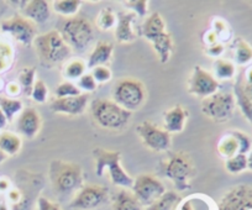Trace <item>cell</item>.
<instances>
[{
    "label": "cell",
    "instance_id": "cell-1",
    "mask_svg": "<svg viewBox=\"0 0 252 210\" xmlns=\"http://www.w3.org/2000/svg\"><path fill=\"white\" fill-rule=\"evenodd\" d=\"M38 61L45 68H52L66 61L71 55V47L58 31H48L36 36L33 40Z\"/></svg>",
    "mask_w": 252,
    "mask_h": 210
},
{
    "label": "cell",
    "instance_id": "cell-2",
    "mask_svg": "<svg viewBox=\"0 0 252 210\" xmlns=\"http://www.w3.org/2000/svg\"><path fill=\"white\" fill-rule=\"evenodd\" d=\"M162 172L178 192H183L190 188V180L195 175L194 162L187 152H169L162 163Z\"/></svg>",
    "mask_w": 252,
    "mask_h": 210
},
{
    "label": "cell",
    "instance_id": "cell-3",
    "mask_svg": "<svg viewBox=\"0 0 252 210\" xmlns=\"http://www.w3.org/2000/svg\"><path fill=\"white\" fill-rule=\"evenodd\" d=\"M93 157L95 160L96 176L101 177L104 173L108 172L113 184L123 188L132 187L134 180L124 171L120 162V152L110 151V150L103 149V147H96L93 150Z\"/></svg>",
    "mask_w": 252,
    "mask_h": 210
},
{
    "label": "cell",
    "instance_id": "cell-4",
    "mask_svg": "<svg viewBox=\"0 0 252 210\" xmlns=\"http://www.w3.org/2000/svg\"><path fill=\"white\" fill-rule=\"evenodd\" d=\"M48 176L53 189L61 194L78 190L83 185V171L81 166L73 162L62 160L52 161Z\"/></svg>",
    "mask_w": 252,
    "mask_h": 210
},
{
    "label": "cell",
    "instance_id": "cell-5",
    "mask_svg": "<svg viewBox=\"0 0 252 210\" xmlns=\"http://www.w3.org/2000/svg\"><path fill=\"white\" fill-rule=\"evenodd\" d=\"M91 113L99 126L108 130H121L127 126L131 119V112L109 99H95L91 103Z\"/></svg>",
    "mask_w": 252,
    "mask_h": 210
},
{
    "label": "cell",
    "instance_id": "cell-6",
    "mask_svg": "<svg viewBox=\"0 0 252 210\" xmlns=\"http://www.w3.org/2000/svg\"><path fill=\"white\" fill-rule=\"evenodd\" d=\"M146 99L144 84L134 78H123L113 88V101L127 112L140 109Z\"/></svg>",
    "mask_w": 252,
    "mask_h": 210
},
{
    "label": "cell",
    "instance_id": "cell-7",
    "mask_svg": "<svg viewBox=\"0 0 252 210\" xmlns=\"http://www.w3.org/2000/svg\"><path fill=\"white\" fill-rule=\"evenodd\" d=\"M60 33L67 45L77 51L86 50L94 38L93 25L91 21L81 16L67 19L61 28Z\"/></svg>",
    "mask_w": 252,
    "mask_h": 210
},
{
    "label": "cell",
    "instance_id": "cell-8",
    "mask_svg": "<svg viewBox=\"0 0 252 210\" xmlns=\"http://www.w3.org/2000/svg\"><path fill=\"white\" fill-rule=\"evenodd\" d=\"M235 98L230 93L217 91L202 101V113L215 121H226L232 117Z\"/></svg>",
    "mask_w": 252,
    "mask_h": 210
},
{
    "label": "cell",
    "instance_id": "cell-9",
    "mask_svg": "<svg viewBox=\"0 0 252 210\" xmlns=\"http://www.w3.org/2000/svg\"><path fill=\"white\" fill-rule=\"evenodd\" d=\"M132 194L136 197L140 204L149 207L166 193L163 183L151 175H141L134 180Z\"/></svg>",
    "mask_w": 252,
    "mask_h": 210
},
{
    "label": "cell",
    "instance_id": "cell-10",
    "mask_svg": "<svg viewBox=\"0 0 252 210\" xmlns=\"http://www.w3.org/2000/svg\"><path fill=\"white\" fill-rule=\"evenodd\" d=\"M142 144L156 152H166L171 147V135L164 129H161L151 121H142L136 127Z\"/></svg>",
    "mask_w": 252,
    "mask_h": 210
},
{
    "label": "cell",
    "instance_id": "cell-11",
    "mask_svg": "<svg viewBox=\"0 0 252 210\" xmlns=\"http://www.w3.org/2000/svg\"><path fill=\"white\" fill-rule=\"evenodd\" d=\"M0 29L3 32L10 35L11 37L15 38L18 42H20L24 46L32 45L33 40L37 36L33 23H31L30 20L21 15H14L13 18L1 21Z\"/></svg>",
    "mask_w": 252,
    "mask_h": 210
},
{
    "label": "cell",
    "instance_id": "cell-12",
    "mask_svg": "<svg viewBox=\"0 0 252 210\" xmlns=\"http://www.w3.org/2000/svg\"><path fill=\"white\" fill-rule=\"evenodd\" d=\"M109 190L103 185L89 184L81 188L73 200L71 202V208L78 210H91L100 207L108 200Z\"/></svg>",
    "mask_w": 252,
    "mask_h": 210
},
{
    "label": "cell",
    "instance_id": "cell-13",
    "mask_svg": "<svg viewBox=\"0 0 252 210\" xmlns=\"http://www.w3.org/2000/svg\"><path fill=\"white\" fill-rule=\"evenodd\" d=\"M219 89V82L207 69L200 66H195L188 79V91L193 95L208 96L215 94Z\"/></svg>",
    "mask_w": 252,
    "mask_h": 210
},
{
    "label": "cell",
    "instance_id": "cell-14",
    "mask_svg": "<svg viewBox=\"0 0 252 210\" xmlns=\"http://www.w3.org/2000/svg\"><path fill=\"white\" fill-rule=\"evenodd\" d=\"M217 210H252V185L240 184L227 190Z\"/></svg>",
    "mask_w": 252,
    "mask_h": 210
},
{
    "label": "cell",
    "instance_id": "cell-15",
    "mask_svg": "<svg viewBox=\"0 0 252 210\" xmlns=\"http://www.w3.org/2000/svg\"><path fill=\"white\" fill-rule=\"evenodd\" d=\"M251 147V141L249 137L240 131L226 132L218 142V152L221 157L231 158L237 153H246Z\"/></svg>",
    "mask_w": 252,
    "mask_h": 210
},
{
    "label": "cell",
    "instance_id": "cell-16",
    "mask_svg": "<svg viewBox=\"0 0 252 210\" xmlns=\"http://www.w3.org/2000/svg\"><path fill=\"white\" fill-rule=\"evenodd\" d=\"M89 103V94L82 93L78 96H69V98H56L50 104V108L53 113L66 115H81L87 109Z\"/></svg>",
    "mask_w": 252,
    "mask_h": 210
},
{
    "label": "cell",
    "instance_id": "cell-17",
    "mask_svg": "<svg viewBox=\"0 0 252 210\" xmlns=\"http://www.w3.org/2000/svg\"><path fill=\"white\" fill-rule=\"evenodd\" d=\"M41 125H42V121H41L40 113L33 108H26L19 114L16 129L19 134L25 136L26 139H33L40 132Z\"/></svg>",
    "mask_w": 252,
    "mask_h": 210
},
{
    "label": "cell",
    "instance_id": "cell-18",
    "mask_svg": "<svg viewBox=\"0 0 252 210\" xmlns=\"http://www.w3.org/2000/svg\"><path fill=\"white\" fill-rule=\"evenodd\" d=\"M135 15L131 11H119L116 14L115 38L120 43H131L136 40L137 35L134 31Z\"/></svg>",
    "mask_w": 252,
    "mask_h": 210
},
{
    "label": "cell",
    "instance_id": "cell-19",
    "mask_svg": "<svg viewBox=\"0 0 252 210\" xmlns=\"http://www.w3.org/2000/svg\"><path fill=\"white\" fill-rule=\"evenodd\" d=\"M189 112L182 105H176L163 113V127L169 135L182 132L188 121Z\"/></svg>",
    "mask_w": 252,
    "mask_h": 210
},
{
    "label": "cell",
    "instance_id": "cell-20",
    "mask_svg": "<svg viewBox=\"0 0 252 210\" xmlns=\"http://www.w3.org/2000/svg\"><path fill=\"white\" fill-rule=\"evenodd\" d=\"M146 40L151 42L152 47L158 56L159 62L162 64L167 63L171 59L172 52H173V41H172L171 35L167 31H162V32L149 36Z\"/></svg>",
    "mask_w": 252,
    "mask_h": 210
},
{
    "label": "cell",
    "instance_id": "cell-21",
    "mask_svg": "<svg viewBox=\"0 0 252 210\" xmlns=\"http://www.w3.org/2000/svg\"><path fill=\"white\" fill-rule=\"evenodd\" d=\"M24 18L30 20L31 23L43 24L50 19V4L45 0H31L26 1L23 9Z\"/></svg>",
    "mask_w": 252,
    "mask_h": 210
},
{
    "label": "cell",
    "instance_id": "cell-22",
    "mask_svg": "<svg viewBox=\"0 0 252 210\" xmlns=\"http://www.w3.org/2000/svg\"><path fill=\"white\" fill-rule=\"evenodd\" d=\"M114 45L109 41H99L94 46L87 62V68L93 69L98 66H105L113 57Z\"/></svg>",
    "mask_w": 252,
    "mask_h": 210
},
{
    "label": "cell",
    "instance_id": "cell-23",
    "mask_svg": "<svg viewBox=\"0 0 252 210\" xmlns=\"http://www.w3.org/2000/svg\"><path fill=\"white\" fill-rule=\"evenodd\" d=\"M113 210H142V205L132 193L123 189L114 198Z\"/></svg>",
    "mask_w": 252,
    "mask_h": 210
},
{
    "label": "cell",
    "instance_id": "cell-24",
    "mask_svg": "<svg viewBox=\"0 0 252 210\" xmlns=\"http://www.w3.org/2000/svg\"><path fill=\"white\" fill-rule=\"evenodd\" d=\"M0 150L6 156H15L21 150V139L13 132H1L0 134Z\"/></svg>",
    "mask_w": 252,
    "mask_h": 210
},
{
    "label": "cell",
    "instance_id": "cell-25",
    "mask_svg": "<svg viewBox=\"0 0 252 210\" xmlns=\"http://www.w3.org/2000/svg\"><path fill=\"white\" fill-rule=\"evenodd\" d=\"M15 60V50L9 41L0 38V74L9 71Z\"/></svg>",
    "mask_w": 252,
    "mask_h": 210
},
{
    "label": "cell",
    "instance_id": "cell-26",
    "mask_svg": "<svg viewBox=\"0 0 252 210\" xmlns=\"http://www.w3.org/2000/svg\"><path fill=\"white\" fill-rule=\"evenodd\" d=\"M179 200L181 198H179L178 193L169 190V192L164 193L161 198H158L156 202L149 205L146 210H176Z\"/></svg>",
    "mask_w": 252,
    "mask_h": 210
},
{
    "label": "cell",
    "instance_id": "cell-27",
    "mask_svg": "<svg viewBox=\"0 0 252 210\" xmlns=\"http://www.w3.org/2000/svg\"><path fill=\"white\" fill-rule=\"evenodd\" d=\"M162 31H166V24H164L159 13L151 14L142 25V35H144L145 38L155 35V33L162 32Z\"/></svg>",
    "mask_w": 252,
    "mask_h": 210
},
{
    "label": "cell",
    "instance_id": "cell-28",
    "mask_svg": "<svg viewBox=\"0 0 252 210\" xmlns=\"http://www.w3.org/2000/svg\"><path fill=\"white\" fill-rule=\"evenodd\" d=\"M81 5L79 0H56L52 3V8L56 13L68 18H73L79 11Z\"/></svg>",
    "mask_w": 252,
    "mask_h": 210
},
{
    "label": "cell",
    "instance_id": "cell-29",
    "mask_svg": "<svg viewBox=\"0 0 252 210\" xmlns=\"http://www.w3.org/2000/svg\"><path fill=\"white\" fill-rule=\"evenodd\" d=\"M0 110L4 113L8 121H11L15 118V115L23 112V103L18 99L0 96Z\"/></svg>",
    "mask_w": 252,
    "mask_h": 210
},
{
    "label": "cell",
    "instance_id": "cell-30",
    "mask_svg": "<svg viewBox=\"0 0 252 210\" xmlns=\"http://www.w3.org/2000/svg\"><path fill=\"white\" fill-rule=\"evenodd\" d=\"M235 61L239 64H247L252 61V47L242 38L234 41Z\"/></svg>",
    "mask_w": 252,
    "mask_h": 210
},
{
    "label": "cell",
    "instance_id": "cell-31",
    "mask_svg": "<svg viewBox=\"0 0 252 210\" xmlns=\"http://www.w3.org/2000/svg\"><path fill=\"white\" fill-rule=\"evenodd\" d=\"M235 72H236L235 64L232 62L227 61V60L219 59L214 62L215 78L227 81V79H231L235 76Z\"/></svg>",
    "mask_w": 252,
    "mask_h": 210
},
{
    "label": "cell",
    "instance_id": "cell-32",
    "mask_svg": "<svg viewBox=\"0 0 252 210\" xmlns=\"http://www.w3.org/2000/svg\"><path fill=\"white\" fill-rule=\"evenodd\" d=\"M35 74V67H25V68L21 69L20 73H19V86L21 87V90H23L26 95H31L32 87L36 81Z\"/></svg>",
    "mask_w": 252,
    "mask_h": 210
},
{
    "label": "cell",
    "instance_id": "cell-33",
    "mask_svg": "<svg viewBox=\"0 0 252 210\" xmlns=\"http://www.w3.org/2000/svg\"><path fill=\"white\" fill-rule=\"evenodd\" d=\"M87 64L86 62L82 60L76 59L69 61L68 63L64 66V71H63V76L67 79H79L83 74H86Z\"/></svg>",
    "mask_w": 252,
    "mask_h": 210
},
{
    "label": "cell",
    "instance_id": "cell-34",
    "mask_svg": "<svg viewBox=\"0 0 252 210\" xmlns=\"http://www.w3.org/2000/svg\"><path fill=\"white\" fill-rule=\"evenodd\" d=\"M235 94H236L237 104L240 105V109L244 113L245 117L252 122V101L250 100L249 96L246 95L244 90V87L241 84H237L235 88Z\"/></svg>",
    "mask_w": 252,
    "mask_h": 210
},
{
    "label": "cell",
    "instance_id": "cell-35",
    "mask_svg": "<svg viewBox=\"0 0 252 210\" xmlns=\"http://www.w3.org/2000/svg\"><path fill=\"white\" fill-rule=\"evenodd\" d=\"M249 166V160H247L246 154L237 153L236 156L227 158L225 162V168L227 172L232 173V175H237V173L245 171Z\"/></svg>",
    "mask_w": 252,
    "mask_h": 210
},
{
    "label": "cell",
    "instance_id": "cell-36",
    "mask_svg": "<svg viewBox=\"0 0 252 210\" xmlns=\"http://www.w3.org/2000/svg\"><path fill=\"white\" fill-rule=\"evenodd\" d=\"M96 25L101 30H110L116 25V15L110 8L101 9L96 19Z\"/></svg>",
    "mask_w": 252,
    "mask_h": 210
},
{
    "label": "cell",
    "instance_id": "cell-37",
    "mask_svg": "<svg viewBox=\"0 0 252 210\" xmlns=\"http://www.w3.org/2000/svg\"><path fill=\"white\" fill-rule=\"evenodd\" d=\"M56 98H69V96H78L82 90L71 81H64L56 88Z\"/></svg>",
    "mask_w": 252,
    "mask_h": 210
},
{
    "label": "cell",
    "instance_id": "cell-38",
    "mask_svg": "<svg viewBox=\"0 0 252 210\" xmlns=\"http://www.w3.org/2000/svg\"><path fill=\"white\" fill-rule=\"evenodd\" d=\"M31 96H32V99L36 103L40 104H43L47 100L48 89L46 87L45 82L41 81V79H36L35 84L32 87V91H31Z\"/></svg>",
    "mask_w": 252,
    "mask_h": 210
},
{
    "label": "cell",
    "instance_id": "cell-39",
    "mask_svg": "<svg viewBox=\"0 0 252 210\" xmlns=\"http://www.w3.org/2000/svg\"><path fill=\"white\" fill-rule=\"evenodd\" d=\"M125 6L129 8L135 15L144 18V16L147 15L149 1L147 0H130V1H125Z\"/></svg>",
    "mask_w": 252,
    "mask_h": 210
},
{
    "label": "cell",
    "instance_id": "cell-40",
    "mask_svg": "<svg viewBox=\"0 0 252 210\" xmlns=\"http://www.w3.org/2000/svg\"><path fill=\"white\" fill-rule=\"evenodd\" d=\"M96 86L98 83L95 82V79L93 78L92 73H86L78 79V83H77V87H78L81 90H84L86 93H91V91H94L96 89Z\"/></svg>",
    "mask_w": 252,
    "mask_h": 210
},
{
    "label": "cell",
    "instance_id": "cell-41",
    "mask_svg": "<svg viewBox=\"0 0 252 210\" xmlns=\"http://www.w3.org/2000/svg\"><path fill=\"white\" fill-rule=\"evenodd\" d=\"M92 76L95 79V82L98 84L100 83H106L111 79L113 74H111V71L109 69V67L106 66H98L95 68L92 69Z\"/></svg>",
    "mask_w": 252,
    "mask_h": 210
},
{
    "label": "cell",
    "instance_id": "cell-42",
    "mask_svg": "<svg viewBox=\"0 0 252 210\" xmlns=\"http://www.w3.org/2000/svg\"><path fill=\"white\" fill-rule=\"evenodd\" d=\"M213 31L217 35L218 40H225L224 35H227V37H229L230 30L227 28V24L221 19H215L214 23H213Z\"/></svg>",
    "mask_w": 252,
    "mask_h": 210
},
{
    "label": "cell",
    "instance_id": "cell-43",
    "mask_svg": "<svg viewBox=\"0 0 252 210\" xmlns=\"http://www.w3.org/2000/svg\"><path fill=\"white\" fill-rule=\"evenodd\" d=\"M37 210H62V208L60 207V204L51 202L47 198L40 197L37 200Z\"/></svg>",
    "mask_w": 252,
    "mask_h": 210
},
{
    "label": "cell",
    "instance_id": "cell-44",
    "mask_svg": "<svg viewBox=\"0 0 252 210\" xmlns=\"http://www.w3.org/2000/svg\"><path fill=\"white\" fill-rule=\"evenodd\" d=\"M207 52H208V55L212 57L220 56V55L224 52V45H222L221 42H218V43H214V45L208 46Z\"/></svg>",
    "mask_w": 252,
    "mask_h": 210
},
{
    "label": "cell",
    "instance_id": "cell-45",
    "mask_svg": "<svg viewBox=\"0 0 252 210\" xmlns=\"http://www.w3.org/2000/svg\"><path fill=\"white\" fill-rule=\"evenodd\" d=\"M195 200L197 198L190 197L188 199L183 200L182 204L179 205V210H197V207H195Z\"/></svg>",
    "mask_w": 252,
    "mask_h": 210
},
{
    "label": "cell",
    "instance_id": "cell-46",
    "mask_svg": "<svg viewBox=\"0 0 252 210\" xmlns=\"http://www.w3.org/2000/svg\"><path fill=\"white\" fill-rule=\"evenodd\" d=\"M5 90L6 93H8V95L16 96L20 94L21 87L19 86V83H16V82H10V83H8V86L5 87Z\"/></svg>",
    "mask_w": 252,
    "mask_h": 210
},
{
    "label": "cell",
    "instance_id": "cell-47",
    "mask_svg": "<svg viewBox=\"0 0 252 210\" xmlns=\"http://www.w3.org/2000/svg\"><path fill=\"white\" fill-rule=\"evenodd\" d=\"M8 198H9V200L13 203V204H16V203H19L21 199H23L20 190H18V189H10V190H9Z\"/></svg>",
    "mask_w": 252,
    "mask_h": 210
},
{
    "label": "cell",
    "instance_id": "cell-48",
    "mask_svg": "<svg viewBox=\"0 0 252 210\" xmlns=\"http://www.w3.org/2000/svg\"><path fill=\"white\" fill-rule=\"evenodd\" d=\"M205 43H207L208 46L210 45H214V43H218L219 42V40H218L217 35L214 33V31H208L207 33H205V38H204Z\"/></svg>",
    "mask_w": 252,
    "mask_h": 210
},
{
    "label": "cell",
    "instance_id": "cell-49",
    "mask_svg": "<svg viewBox=\"0 0 252 210\" xmlns=\"http://www.w3.org/2000/svg\"><path fill=\"white\" fill-rule=\"evenodd\" d=\"M10 190V182L6 178H0V192Z\"/></svg>",
    "mask_w": 252,
    "mask_h": 210
},
{
    "label": "cell",
    "instance_id": "cell-50",
    "mask_svg": "<svg viewBox=\"0 0 252 210\" xmlns=\"http://www.w3.org/2000/svg\"><path fill=\"white\" fill-rule=\"evenodd\" d=\"M6 124H8V119L4 115V113L0 110V130H3L6 126Z\"/></svg>",
    "mask_w": 252,
    "mask_h": 210
},
{
    "label": "cell",
    "instance_id": "cell-51",
    "mask_svg": "<svg viewBox=\"0 0 252 210\" xmlns=\"http://www.w3.org/2000/svg\"><path fill=\"white\" fill-rule=\"evenodd\" d=\"M244 90L245 93H246V95L250 98V100L252 101V84H246V86L244 87Z\"/></svg>",
    "mask_w": 252,
    "mask_h": 210
},
{
    "label": "cell",
    "instance_id": "cell-52",
    "mask_svg": "<svg viewBox=\"0 0 252 210\" xmlns=\"http://www.w3.org/2000/svg\"><path fill=\"white\" fill-rule=\"evenodd\" d=\"M0 210H9V207L5 200H0Z\"/></svg>",
    "mask_w": 252,
    "mask_h": 210
},
{
    "label": "cell",
    "instance_id": "cell-53",
    "mask_svg": "<svg viewBox=\"0 0 252 210\" xmlns=\"http://www.w3.org/2000/svg\"><path fill=\"white\" fill-rule=\"evenodd\" d=\"M247 84H252V68L247 71Z\"/></svg>",
    "mask_w": 252,
    "mask_h": 210
},
{
    "label": "cell",
    "instance_id": "cell-54",
    "mask_svg": "<svg viewBox=\"0 0 252 210\" xmlns=\"http://www.w3.org/2000/svg\"><path fill=\"white\" fill-rule=\"evenodd\" d=\"M6 157H8V156H6V154L4 153V152L1 151V150H0V165H1V163H3L4 161L6 160Z\"/></svg>",
    "mask_w": 252,
    "mask_h": 210
}]
</instances>
